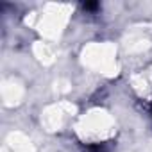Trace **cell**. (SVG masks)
Segmentation results:
<instances>
[{"mask_svg": "<svg viewBox=\"0 0 152 152\" xmlns=\"http://www.w3.org/2000/svg\"><path fill=\"white\" fill-rule=\"evenodd\" d=\"M99 7V4H93V2H90V4H84V9H97Z\"/></svg>", "mask_w": 152, "mask_h": 152, "instance_id": "1", "label": "cell"}]
</instances>
